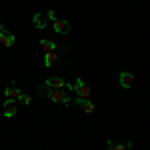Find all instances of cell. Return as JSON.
<instances>
[{
  "instance_id": "6da1fadb",
  "label": "cell",
  "mask_w": 150,
  "mask_h": 150,
  "mask_svg": "<svg viewBox=\"0 0 150 150\" xmlns=\"http://www.w3.org/2000/svg\"><path fill=\"white\" fill-rule=\"evenodd\" d=\"M72 90L76 92V96H78V98H90V96H92V88H90L86 82L82 80V78H78V80L74 82Z\"/></svg>"
},
{
  "instance_id": "7a4b0ae2",
  "label": "cell",
  "mask_w": 150,
  "mask_h": 150,
  "mask_svg": "<svg viewBox=\"0 0 150 150\" xmlns=\"http://www.w3.org/2000/svg\"><path fill=\"white\" fill-rule=\"evenodd\" d=\"M66 50V46H58V50H52V52H46L44 54V66L46 68H52L54 64L60 62V52Z\"/></svg>"
},
{
  "instance_id": "3957f363",
  "label": "cell",
  "mask_w": 150,
  "mask_h": 150,
  "mask_svg": "<svg viewBox=\"0 0 150 150\" xmlns=\"http://www.w3.org/2000/svg\"><path fill=\"white\" fill-rule=\"evenodd\" d=\"M44 84H46L48 88H52V90H64V88H72L68 82L64 80V78H60V76H52V78H48Z\"/></svg>"
},
{
  "instance_id": "277c9868",
  "label": "cell",
  "mask_w": 150,
  "mask_h": 150,
  "mask_svg": "<svg viewBox=\"0 0 150 150\" xmlns=\"http://www.w3.org/2000/svg\"><path fill=\"white\" fill-rule=\"evenodd\" d=\"M48 100L54 102V104H64V106L70 104V98H68V94L64 92V90H52L50 96H48Z\"/></svg>"
},
{
  "instance_id": "5b68a950",
  "label": "cell",
  "mask_w": 150,
  "mask_h": 150,
  "mask_svg": "<svg viewBox=\"0 0 150 150\" xmlns=\"http://www.w3.org/2000/svg\"><path fill=\"white\" fill-rule=\"evenodd\" d=\"M74 104H76V106H80V108L84 110V112H86V114H92L94 108H96V106H94V102L90 100V98H78V96H76V98H74Z\"/></svg>"
},
{
  "instance_id": "8992f818",
  "label": "cell",
  "mask_w": 150,
  "mask_h": 150,
  "mask_svg": "<svg viewBox=\"0 0 150 150\" xmlns=\"http://www.w3.org/2000/svg\"><path fill=\"white\" fill-rule=\"evenodd\" d=\"M14 42H16V36L12 34V32H8V30H2V32H0V46L10 48Z\"/></svg>"
},
{
  "instance_id": "52a82bcc",
  "label": "cell",
  "mask_w": 150,
  "mask_h": 150,
  "mask_svg": "<svg viewBox=\"0 0 150 150\" xmlns=\"http://www.w3.org/2000/svg\"><path fill=\"white\" fill-rule=\"evenodd\" d=\"M52 28H54L56 34H68L70 32V22L68 20H60V18H58L56 22L52 24Z\"/></svg>"
},
{
  "instance_id": "ba28073f",
  "label": "cell",
  "mask_w": 150,
  "mask_h": 150,
  "mask_svg": "<svg viewBox=\"0 0 150 150\" xmlns=\"http://www.w3.org/2000/svg\"><path fill=\"white\" fill-rule=\"evenodd\" d=\"M20 92H22V90H20L16 84H10V86H6V90H4V96H6V100H18Z\"/></svg>"
},
{
  "instance_id": "9c48e42d",
  "label": "cell",
  "mask_w": 150,
  "mask_h": 150,
  "mask_svg": "<svg viewBox=\"0 0 150 150\" xmlns=\"http://www.w3.org/2000/svg\"><path fill=\"white\" fill-rule=\"evenodd\" d=\"M32 22H34V28H38V30H44L48 26V20L42 12H36L34 16H32Z\"/></svg>"
},
{
  "instance_id": "30bf717a",
  "label": "cell",
  "mask_w": 150,
  "mask_h": 150,
  "mask_svg": "<svg viewBox=\"0 0 150 150\" xmlns=\"http://www.w3.org/2000/svg\"><path fill=\"white\" fill-rule=\"evenodd\" d=\"M108 150H132V140H124V142H116L112 144V140H108Z\"/></svg>"
},
{
  "instance_id": "8fae6325",
  "label": "cell",
  "mask_w": 150,
  "mask_h": 150,
  "mask_svg": "<svg viewBox=\"0 0 150 150\" xmlns=\"http://www.w3.org/2000/svg\"><path fill=\"white\" fill-rule=\"evenodd\" d=\"M118 80H120V86H122V88H130L132 82H134V74H132V72H120Z\"/></svg>"
},
{
  "instance_id": "7c38bea8",
  "label": "cell",
  "mask_w": 150,
  "mask_h": 150,
  "mask_svg": "<svg viewBox=\"0 0 150 150\" xmlns=\"http://www.w3.org/2000/svg\"><path fill=\"white\" fill-rule=\"evenodd\" d=\"M16 110H18L16 100H6V102H4V116H6V118H12V116L16 114Z\"/></svg>"
},
{
  "instance_id": "4fadbf2b",
  "label": "cell",
  "mask_w": 150,
  "mask_h": 150,
  "mask_svg": "<svg viewBox=\"0 0 150 150\" xmlns=\"http://www.w3.org/2000/svg\"><path fill=\"white\" fill-rule=\"evenodd\" d=\"M40 46H42V52H44V54H46V52H52V50H58V44H56V42L46 40V38H42V40H40Z\"/></svg>"
},
{
  "instance_id": "5bb4252c",
  "label": "cell",
  "mask_w": 150,
  "mask_h": 150,
  "mask_svg": "<svg viewBox=\"0 0 150 150\" xmlns=\"http://www.w3.org/2000/svg\"><path fill=\"white\" fill-rule=\"evenodd\" d=\"M50 92H52V88H48L46 84H42V86L38 88V94H40L42 98H48V96H50Z\"/></svg>"
},
{
  "instance_id": "9a60e30c",
  "label": "cell",
  "mask_w": 150,
  "mask_h": 150,
  "mask_svg": "<svg viewBox=\"0 0 150 150\" xmlns=\"http://www.w3.org/2000/svg\"><path fill=\"white\" fill-rule=\"evenodd\" d=\"M18 100H20V104H30V100H32V96L28 92H20V96H18Z\"/></svg>"
},
{
  "instance_id": "2e32d148",
  "label": "cell",
  "mask_w": 150,
  "mask_h": 150,
  "mask_svg": "<svg viewBox=\"0 0 150 150\" xmlns=\"http://www.w3.org/2000/svg\"><path fill=\"white\" fill-rule=\"evenodd\" d=\"M46 20H52V22H56V20H58V12H56V10H48Z\"/></svg>"
},
{
  "instance_id": "e0dca14e",
  "label": "cell",
  "mask_w": 150,
  "mask_h": 150,
  "mask_svg": "<svg viewBox=\"0 0 150 150\" xmlns=\"http://www.w3.org/2000/svg\"><path fill=\"white\" fill-rule=\"evenodd\" d=\"M2 30H4V28H2V22H0V32H2Z\"/></svg>"
},
{
  "instance_id": "ac0fdd59",
  "label": "cell",
  "mask_w": 150,
  "mask_h": 150,
  "mask_svg": "<svg viewBox=\"0 0 150 150\" xmlns=\"http://www.w3.org/2000/svg\"><path fill=\"white\" fill-rule=\"evenodd\" d=\"M46 150H48V148H46Z\"/></svg>"
}]
</instances>
